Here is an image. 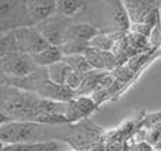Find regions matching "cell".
Segmentation results:
<instances>
[{"label": "cell", "mask_w": 161, "mask_h": 151, "mask_svg": "<svg viewBox=\"0 0 161 151\" xmlns=\"http://www.w3.org/2000/svg\"><path fill=\"white\" fill-rule=\"evenodd\" d=\"M130 30H131V33L143 35V37H146V38H147L151 33V27H148L147 24H131Z\"/></svg>", "instance_id": "obj_22"}, {"label": "cell", "mask_w": 161, "mask_h": 151, "mask_svg": "<svg viewBox=\"0 0 161 151\" xmlns=\"http://www.w3.org/2000/svg\"><path fill=\"white\" fill-rule=\"evenodd\" d=\"M85 58L88 59L89 65L92 67L93 71H106L105 61H103V51H99L96 48L89 47V50L85 52Z\"/></svg>", "instance_id": "obj_17"}, {"label": "cell", "mask_w": 161, "mask_h": 151, "mask_svg": "<svg viewBox=\"0 0 161 151\" xmlns=\"http://www.w3.org/2000/svg\"><path fill=\"white\" fill-rule=\"evenodd\" d=\"M41 124L34 121H7L2 123L0 138L3 144L30 143L37 137Z\"/></svg>", "instance_id": "obj_2"}, {"label": "cell", "mask_w": 161, "mask_h": 151, "mask_svg": "<svg viewBox=\"0 0 161 151\" xmlns=\"http://www.w3.org/2000/svg\"><path fill=\"white\" fill-rule=\"evenodd\" d=\"M127 41H129V47L131 48V50H134L137 54L140 52V51L144 50V47L147 45V38L143 35H139V34H129L127 35Z\"/></svg>", "instance_id": "obj_19"}, {"label": "cell", "mask_w": 161, "mask_h": 151, "mask_svg": "<svg viewBox=\"0 0 161 151\" xmlns=\"http://www.w3.org/2000/svg\"><path fill=\"white\" fill-rule=\"evenodd\" d=\"M37 95L41 96L42 99H47V100L59 102V103H69L71 100H74L76 93L74 90H71L67 85H57L54 82L48 81L47 85L37 92Z\"/></svg>", "instance_id": "obj_7"}, {"label": "cell", "mask_w": 161, "mask_h": 151, "mask_svg": "<svg viewBox=\"0 0 161 151\" xmlns=\"http://www.w3.org/2000/svg\"><path fill=\"white\" fill-rule=\"evenodd\" d=\"M157 20H158V11H157V8H154V10L147 16V19H146V21L143 23V24H147L148 27L153 28L154 25L157 24Z\"/></svg>", "instance_id": "obj_23"}, {"label": "cell", "mask_w": 161, "mask_h": 151, "mask_svg": "<svg viewBox=\"0 0 161 151\" xmlns=\"http://www.w3.org/2000/svg\"><path fill=\"white\" fill-rule=\"evenodd\" d=\"M64 148L61 143L57 141H30L19 144H3L2 151H61Z\"/></svg>", "instance_id": "obj_10"}, {"label": "cell", "mask_w": 161, "mask_h": 151, "mask_svg": "<svg viewBox=\"0 0 161 151\" xmlns=\"http://www.w3.org/2000/svg\"><path fill=\"white\" fill-rule=\"evenodd\" d=\"M75 100H76V105L79 106V109H80V112H82L83 116L91 115V113L95 110V107H96V103H95L93 99L79 98V99H75Z\"/></svg>", "instance_id": "obj_21"}, {"label": "cell", "mask_w": 161, "mask_h": 151, "mask_svg": "<svg viewBox=\"0 0 161 151\" xmlns=\"http://www.w3.org/2000/svg\"><path fill=\"white\" fill-rule=\"evenodd\" d=\"M14 37L17 41L19 54H28L36 55L42 52L50 47L48 41L42 37V34L36 27H24L14 30Z\"/></svg>", "instance_id": "obj_5"}, {"label": "cell", "mask_w": 161, "mask_h": 151, "mask_svg": "<svg viewBox=\"0 0 161 151\" xmlns=\"http://www.w3.org/2000/svg\"><path fill=\"white\" fill-rule=\"evenodd\" d=\"M38 69L33 55L28 54H10L2 57V72L7 78L21 79Z\"/></svg>", "instance_id": "obj_3"}, {"label": "cell", "mask_w": 161, "mask_h": 151, "mask_svg": "<svg viewBox=\"0 0 161 151\" xmlns=\"http://www.w3.org/2000/svg\"><path fill=\"white\" fill-rule=\"evenodd\" d=\"M91 47L92 48H96L99 51H112L113 48V40H112L110 34H106V33H100L99 35H96L93 40L91 41Z\"/></svg>", "instance_id": "obj_18"}, {"label": "cell", "mask_w": 161, "mask_h": 151, "mask_svg": "<svg viewBox=\"0 0 161 151\" xmlns=\"http://www.w3.org/2000/svg\"><path fill=\"white\" fill-rule=\"evenodd\" d=\"M99 34H100L99 28L92 24H88V23H72L67 31L65 42H69V41L91 42Z\"/></svg>", "instance_id": "obj_8"}, {"label": "cell", "mask_w": 161, "mask_h": 151, "mask_svg": "<svg viewBox=\"0 0 161 151\" xmlns=\"http://www.w3.org/2000/svg\"><path fill=\"white\" fill-rule=\"evenodd\" d=\"M112 8V21L116 28V33H126L130 30L131 21L129 19V14L125 8V4L122 2H112L110 3Z\"/></svg>", "instance_id": "obj_11"}, {"label": "cell", "mask_w": 161, "mask_h": 151, "mask_svg": "<svg viewBox=\"0 0 161 151\" xmlns=\"http://www.w3.org/2000/svg\"><path fill=\"white\" fill-rule=\"evenodd\" d=\"M85 76H86V73H79V72H74L72 71L67 79V86L76 93L80 89V86H82L83 81H85Z\"/></svg>", "instance_id": "obj_20"}, {"label": "cell", "mask_w": 161, "mask_h": 151, "mask_svg": "<svg viewBox=\"0 0 161 151\" xmlns=\"http://www.w3.org/2000/svg\"><path fill=\"white\" fill-rule=\"evenodd\" d=\"M64 62H67L71 67V69L74 72H79V73H88L92 72V67L89 65L88 59L85 58V55H69V57H64L62 59Z\"/></svg>", "instance_id": "obj_15"}, {"label": "cell", "mask_w": 161, "mask_h": 151, "mask_svg": "<svg viewBox=\"0 0 161 151\" xmlns=\"http://www.w3.org/2000/svg\"><path fill=\"white\" fill-rule=\"evenodd\" d=\"M125 8L129 14V19H130L131 24H143L147 19V16L157 8V3L154 2H123Z\"/></svg>", "instance_id": "obj_9"}, {"label": "cell", "mask_w": 161, "mask_h": 151, "mask_svg": "<svg viewBox=\"0 0 161 151\" xmlns=\"http://www.w3.org/2000/svg\"><path fill=\"white\" fill-rule=\"evenodd\" d=\"M91 42H78V41H69L61 45V51L64 57L69 55H85V52L89 50Z\"/></svg>", "instance_id": "obj_16"}, {"label": "cell", "mask_w": 161, "mask_h": 151, "mask_svg": "<svg viewBox=\"0 0 161 151\" xmlns=\"http://www.w3.org/2000/svg\"><path fill=\"white\" fill-rule=\"evenodd\" d=\"M34 61H36L37 67L40 68H48L51 65L57 64V62H61L64 59V54L61 51V47H54L50 45L47 50H44L42 52L33 55Z\"/></svg>", "instance_id": "obj_12"}, {"label": "cell", "mask_w": 161, "mask_h": 151, "mask_svg": "<svg viewBox=\"0 0 161 151\" xmlns=\"http://www.w3.org/2000/svg\"><path fill=\"white\" fill-rule=\"evenodd\" d=\"M27 8L34 25L41 24L57 13V2L54 0H27Z\"/></svg>", "instance_id": "obj_6"}, {"label": "cell", "mask_w": 161, "mask_h": 151, "mask_svg": "<svg viewBox=\"0 0 161 151\" xmlns=\"http://www.w3.org/2000/svg\"><path fill=\"white\" fill-rule=\"evenodd\" d=\"M71 24H72L71 19L59 16V14H54L53 17L42 21L41 24L36 25V28L42 34V37L47 40L50 45L61 47L65 44L67 31Z\"/></svg>", "instance_id": "obj_4"}, {"label": "cell", "mask_w": 161, "mask_h": 151, "mask_svg": "<svg viewBox=\"0 0 161 151\" xmlns=\"http://www.w3.org/2000/svg\"><path fill=\"white\" fill-rule=\"evenodd\" d=\"M47 71H48V78H50V81L57 85H67L68 76L72 72L71 67L64 61L57 62V64L48 67Z\"/></svg>", "instance_id": "obj_13"}, {"label": "cell", "mask_w": 161, "mask_h": 151, "mask_svg": "<svg viewBox=\"0 0 161 151\" xmlns=\"http://www.w3.org/2000/svg\"><path fill=\"white\" fill-rule=\"evenodd\" d=\"M88 2H78V0H59L57 2V13L59 16L72 19L76 14L82 10L83 7H86Z\"/></svg>", "instance_id": "obj_14"}, {"label": "cell", "mask_w": 161, "mask_h": 151, "mask_svg": "<svg viewBox=\"0 0 161 151\" xmlns=\"http://www.w3.org/2000/svg\"><path fill=\"white\" fill-rule=\"evenodd\" d=\"M24 27H36L28 14L25 0H0V31L2 34Z\"/></svg>", "instance_id": "obj_1"}]
</instances>
